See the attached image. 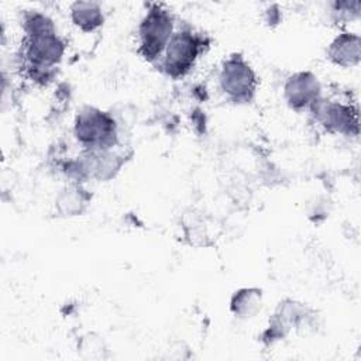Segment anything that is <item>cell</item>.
<instances>
[{"label":"cell","instance_id":"obj_1","mask_svg":"<svg viewBox=\"0 0 361 361\" xmlns=\"http://www.w3.org/2000/svg\"><path fill=\"white\" fill-rule=\"evenodd\" d=\"M75 135L87 151L111 149L117 142V124L110 114L85 107L76 116Z\"/></svg>","mask_w":361,"mask_h":361},{"label":"cell","instance_id":"obj_2","mask_svg":"<svg viewBox=\"0 0 361 361\" xmlns=\"http://www.w3.org/2000/svg\"><path fill=\"white\" fill-rule=\"evenodd\" d=\"M173 23L168 10L161 6H152L138 27L140 52L148 61L157 59L166 48L172 32Z\"/></svg>","mask_w":361,"mask_h":361},{"label":"cell","instance_id":"obj_3","mask_svg":"<svg viewBox=\"0 0 361 361\" xmlns=\"http://www.w3.org/2000/svg\"><path fill=\"white\" fill-rule=\"evenodd\" d=\"M202 39L192 31H178L164 51V69L172 78L183 76L202 52Z\"/></svg>","mask_w":361,"mask_h":361},{"label":"cell","instance_id":"obj_4","mask_svg":"<svg viewBox=\"0 0 361 361\" xmlns=\"http://www.w3.org/2000/svg\"><path fill=\"white\" fill-rule=\"evenodd\" d=\"M221 90L237 103H244L252 99L257 86V78L251 66L240 56L228 58L220 71Z\"/></svg>","mask_w":361,"mask_h":361},{"label":"cell","instance_id":"obj_5","mask_svg":"<svg viewBox=\"0 0 361 361\" xmlns=\"http://www.w3.org/2000/svg\"><path fill=\"white\" fill-rule=\"evenodd\" d=\"M316 121L330 133L357 134L358 131V113L350 104L338 102H326L319 99L312 107Z\"/></svg>","mask_w":361,"mask_h":361},{"label":"cell","instance_id":"obj_6","mask_svg":"<svg viewBox=\"0 0 361 361\" xmlns=\"http://www.w3.org/2000/svg\"><path fill=\"white\" fill-rule=\"evenodd\" d=\"M285 99L292 109L312 107L320 99V85L310 72H299L285 83Z\"/></svg>","mask_w":361,"mask_h":361},{"label":"cell","instance_id":"obj_7","mask_svg":"<svg viewBox=\"0 0 361 361\" xmlns=\"http://www.w3.org/2000/svg\"><path fill=\"white\" fill-rule=\"evenodd\" d=\"M360 47L361 41L357 34L343 32L333 39L327 55L336 65L344 68L354 66L360 61Z\"/></svg>","mask_w":361,"mask_h":361},{"label":"cell","instance_id":"obj_8","mask_svg":"<svg viewBox=\"0 0 361 361\" xmlns=\"http://www.w3.org/2000/svg\"><path fill=\"white\" fill-rule=\"evenodd\" d=\"M87 202L89 196L86 190H83L79 185H71L63 188L58 193L55 199V206L62 216H78L83 213Z\"/></svg>","mask_w":361,"mask_h":361},{"label":"cell","instance_id":"obj_9","mask_svg":"<svg viewBox=\"0 0 361 361\" xmlns=\"http://www.w3.org/2000/svg\"><path fill=\"white\" fill-rule=\"evenodd\" d=\"M71 18L82 31L90 32L103 24V13L97 3L76 1L71 7Z\"/></svg>","mask_w":361,"mask_h":361},{"label":"cell","instance_id":"obj_10","mask_svg":"<svg viewBox=\"0 0 361 361\" xmlns=\"http://www.w3.org/2000/svg\"><path fill=\"white\" fill-rule=\"evenodd\" d=\"M262 293L257 288H243L237 290L230 302L231 312L241 319H248L257 314L261 309Z\"/></svg>","mask_w":361,"mask_h":361}]
</instances>
